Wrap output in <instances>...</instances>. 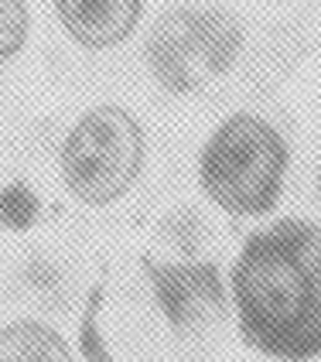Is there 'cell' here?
Instances as JSON below:
<instances>
[{"mask_svg": "<svg viewBox=\"0 0 321 362\" xmlns=\"http://www.w3.org/2000/svg\"><path fill=\"white\" fill-rule=\"evenodd\" d=\"M31 38V7L28 0H0V65L14 62Z\"/></svg>", "mask_w": 321, "mask_h": 362, "instance_id": "30bf717a", "label": "cell"}, {"mask_svg": "<svg viewBox=\"0 0 321 362\" xmlns=\"http://www.w3.org/2000/svg\"><path fill=\"white\" fill-rule=\"evenodd\" d=\"M52 7L69 41L86 52L120 48L144 21V0H52Z\"/></svg>", "mask_w": 321, "mask_h": 362, "instance_id": "8992f818", "label": "cell"}, {"mask_svg": "<svg viewBox=\"0 0 321 362\" xmlns=\"http://www.w3.org/2000/svg\"><path fill=\"white\" fill-rule=\"evenodd\" d=\"M41 219V199L28 181H11L0 188V229L24 233Z\"/></svg>", "mask_w": 321, "mask_h": 362, "instance_id": "9c48e42d", "label": "cell"}, {"mask_svg": "<svg viewBox=\"0 0 321 362\" xmlns=\"http://www.w3.org/2000/svg\"><path fill=\"white\" fill-rule=\"evenodd\" d=\"M144 274L160 318L175 335H195L219 322L229 308V284L212 260H154L144 257Z\"/></svg>", "mask_w": 321, "mask_h": 362, "instance_id": "5b68a950", "label": "cell"}, {"mask_svg": "<svg viewBox=\"0 0 321 362\" xmlns=\"http://www.w3.org/2000/svg\"><path fill=\"white\" fill-rule=\"evenodd\" d=\"M103 304H106V287L93 284L86 304H82V318H79V356L82 362H120L110 349V339L103 332Z\"/></svg>", "mask_w": 321, "mask_h": 362, "instance_id": "ba28073f", "label": "cell"}, {"mask_svg": "<svg viewBox=\"0 0 321 362\" xmlns=\"http://www.w3.org/2000/svg\"><path fill=\"white\" fill-rule=\"evenodd\" d=\"M229 308L253 352L321 359V222L284 216L250 233L229 267Z\"/></svg>", "mask_w": 321, "mask_h": 362, "instance_id": "6da1fadb", "label": "cell"}, {"mask_svg": "<svg viewBox=\"0 0 321 362\" xmlns=\"http://www.w3.org/2000/svg\"><path fill=\"white\" fill-rule=\"evenodd\" d=\"M318 185H321V178H318Z\"/></svg>", "mask_w": 321, "mask_h": 362, "instance_id": "8fae6325", "label": "cell"}, {"mask_svg": "<svg viewBox=\"0 0 321 362\" xmlns=\"http://www.w3.org/2000/svg\"><path fill=\"white\" fill-rule=\"evenodd\" d=\"M291 144L277 123L253 110L222 117L199 151L195 178L202 195L233 219H263L284 199Z\"/></svg>", "mask_w": 321, "mask_h": 362, "instance_id": "7a4b0ae2", "label": "cell"}, {"mask_svg": "<svg viewBox=\"0 0 321 362\" xmlns=\"http://www.w3.org/2000/svg\"><path fill=\"white\" fill-rule=\"evenodd\" d=\"M0 362H76V352L55 325L14 318L0 328Z\"/></svg>", "mask_w": 321, "mask_h": 362, "instance_id": "52a82bcc", "label": "cell"}, {"mask_svg": "<svg viewBox=\"0 0 321 362\" xmlns=\"http://www.w3.org/2000/svg\"><path fill=\"white\" fill-rule=\"evenodd\" d=\"M243 48L246 28L229 7L171 4L154 18L144 38V62L158 89L171 96H195L240 65Z\"/></svg>", "mask_w": 321, "mask_h": 362, "instance_id": "3957f363", "label": "cell"}, {"mask_svg": "<svg viewBox=\"0 0 321 362\" xmlns=\"http://www.w3.org/2000/svg\"><path fill=\"white\" fill-rule=\"evenodd\" d=\"M147 168V130L123 103H96L69 127L59 147V178L86 209L123 202Z\"/></svg>", "mask_w": 321, "mask_h": 362, "instance_id": "277c9868", "label": "cell"}]
</instances>
